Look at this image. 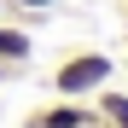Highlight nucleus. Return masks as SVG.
Returning a JSON list of instances; mask_svg holds the SVG:
<instances>
[{
	"instance_id": "f257e3e1",
	"label": "nucleus",
	"mask_w": 128,
	"mask_h": 128,
	"mask_svg": "<svg viewBox=\"0 0 128 128\" xmlns=\"http://www.w3.org/2000/svg\"><path fill=\"white\" fill-rule=\"evenodd\" d=\"M111 52H70L64 64H52V93L58 99H93L111 82Z\"/></svg>"
},
{
	"instance_id": "f03ea898",
	"label": "nucleus",
	"mask_w": 128,
	"mask_h": 128,
	"mask_svg": "<svg viewBox=\"0 0 128 128\" xmlns=\"http://www.w3.org/2000/svg\"><path fill=\"white\" fill-rule=\"evenodd\" d=\"M88 122H99V111L88 99H52V105H41L24 128H88Z\"/></svg>"
},
{
	"instance_id": "7ed1b4c3",
	"label": "nucleus",
	"mask_w": 128,
	"mask_h": 128,
	"mask_svg": "<svg viewBox=\"0 0 128 128\" xmlns=\"http://www.w3.org/2000/svg\"><path fill=\"white\" fill-rule=\"evenodd\" d=\"M29 52H35V41H29V29L24 24H12V18H0V64H29Z\"/></svg>"
},
{
	"instance_id": "20e7f679",
	"label": "nucleus",
	"mask_w": 128,
	"mask_h": 128,
	"mask_svg": "<svg viewBox=\"0 0 128 128\" xmlns=\"http://www.w3.org/2000/svg\"><path fill=\"white\" fill-rule=\"evenodd\" d=\"M93 111H99L105 128H128V93L122 88H99L93 93Z\"/></svg>"
},
{
	"instance_id": "39448f33",
	"label": "nucleus",
	"mask_w": 128,
	"mask_h": 128,
	"mask_svg": "<svg viewBox=\"0 0 128 128\" xmlns=\"http://www.w3.org/2000/svg\"><path fill=\"white\" fill-rule=\"evenodd\" d=\"M52 0H6V12H47Z\"/></svg>"
},
{
	"instance_id": "423d86ee",
	"label": "nucleus",
	"mask_w": 128,
	"mask_h": 128,
	"mask_svg": "<svg viewBox=\"0 0 128 128\" xmlns=\"http://www.w3.org/2000/svg\"><path fill=\"white\" fill-rule=\"evenodd\" d=\"M6 76H12V64H0V82H6Z\"/></svg>"
},
{
	"instance_id": "0eeeda50",
	"label": "nucleus",
	"mask_w": 128,
	"mask_h": 128,
	"mask_svg": "<svg viewBox=\"0 0 128 128\" xmlns=\"http://www.w3.org/2000/svg\"><path fill=\"white\" fill-rule=\"evenodd\" d=\"M0 18H6V0H0Z\"/></svg>"
},
{
	"instance_id": "6e6552de",
	"label": "nucleus",
	"mask_w": 128,
	"mask_h": 128,
	"mask_svg": "<svg viewBox=\"0 0 128 128\" xmlns=\"http://www.w3.org/2000/svg\"><path fill=\"white\" fill-rule=\"evenodd\" d=\"M88 128H105V122H88Z\"/></svg>"
}]
</instances>
